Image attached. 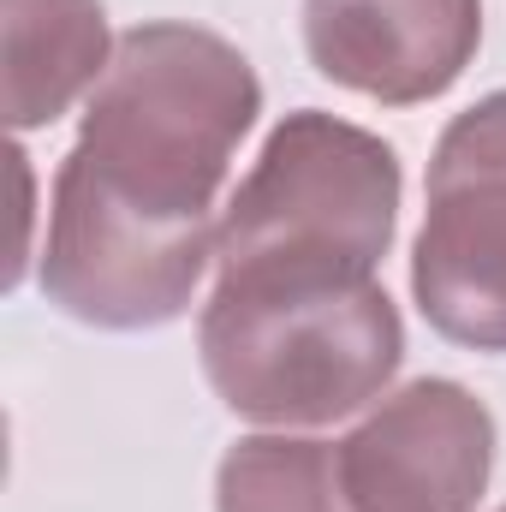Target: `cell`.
Returning <instances> with one entry per match:
<instances>
[{"label": "cell", "instance_id": "obj_1", "mask_svg": "<svg viewBox=\"0 0 506 512\" xmlns=\"http://www.w3.org/2000/svg\"><path fill=\"white\" fill-rule=\"evenodd\" d=\"M262 114L251 60L203 24H137L84 102L36 251L42 298L108 334L167 328L215 262L221 185Z\"/></svg>", "mask_w": 506, "mask_h": 512}, {"label": "cell", "instance_id": "obj_2", "mask_svg": "<svg viewBox=\"0 0 506 512\" xmlns=\"http://www.w3.org/2000/svg\"><path fill=\"white\" fill-rule=\"evenodd\" d=\"M405 173L393 143L322 108H298L221 209L215 280L358 286L376 280L399 233Z\"/></svg>", "mask_w": 506, "mask_h": 512}, {"label": "cell", "instance_id": "obj_3", "mask_svg": "<svg viewBox=\"0 0 506 512\" xmlns=\"http://www.w3.org/2000/svg\"><path fill=\"white\" fill-rule=\"evenodd\" d=\"M197 364L215 399L256 429H322L370 411L393 387L405 322L381 280H215L197 316Z\"/></svg>", "mask_w": 506, "mask_h": 512}, {"label": "cell", "instance_id": "obj_4", "mask_svg": "<svg viewBox=\"0 0 506 512\" xmlns=\"http://www.w3.org/2000/svg\"><path fill=\"white\" fill-rule=\"evenodd\" d=\"M411 298L441 340L506 352V90L453 114L429 155Z\"/></svg>", "mask_w": 506, "mask_h": 512}, {"label": "cell", "instance_id": "obj_5", "mask_svg": "<svg viewBox=\"0 0 506 512\" xmlns=\"http://www.w3.org/2000/svg\"><path fill=\"white\" fill-rule=\"evenodd\" d=\"M352 512H477L495 477V411L465 382L423 376L334 441Z\"/></svg>", "mask_w": 506, "mask_h": 512}, {"label": "cell", "instance_id": "obj_6", "mask_svg": "<svg viewBox=\"0 0 506 512\" xmlns=\"http://www.w3.org/2000/svg\"><path fill=\"white\" fill-rule=\"evenodd\" d=\"M483 48V0H304L310 66L381 108L447 96Z\"/></svg>", "mask_w": 506, "mask_h": 512}, {"label": "cell", "instance_id": "obj_7", "mask_svg": "<svg viewBox=\"0 0 506 512\" xmlns=\"http://www.w3.org/2000/svg\"><path fill=\"white\" fill-rule=\"evenodd\" d=\"M114 60L102 0H0L6 126L42 131L102 84Z\"/></svg>", "mask_w": 506, "mask_h": 512}, {"label": "cell", "instance_id": "obj_8", "mask_svg": "<svg viewBox=\"0 0 506 512\" xmlns=\"http://www.w3.org/2000/svg\"><path fill=\"white\" fill-rule=\"evenodd\" d=\"M215 512H352L334 441L298 429L233 441L215 465Z\"/></svg>", "mask_w": 506, "mask_h": 512}, {"label": "cell", "instance_id": "obj_9", "mask_svg": "<svg viewBox=\"0 0 506 512\" xmlns=\"http://www.w3.org/2000/svg\"><path fill=\"white\" fill-rule=\"evenodd\" d=\"M501 512H506V507H501Z\"/></svg>", "mask_w": 506, "mask_h": 512}]
</instances>
